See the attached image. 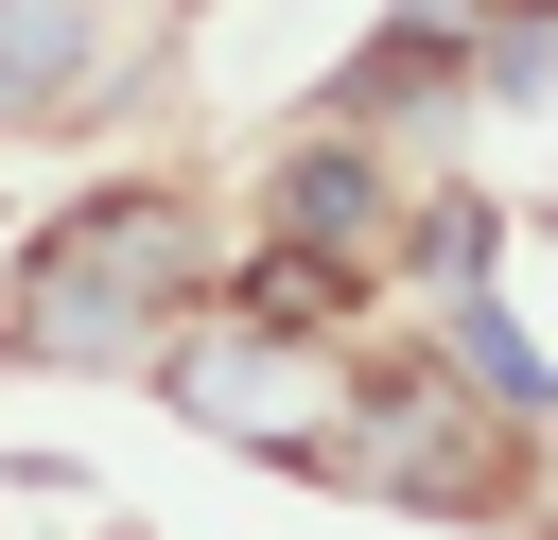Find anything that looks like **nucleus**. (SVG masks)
I'll use <instances>...</instances> for the list:
<instances>
[{"mask_svg":"<svg viewBox=\"0 0 558 540\" xmlns=\"http://www.w3.org/2000/svg\"><path fill=\"white\" fill-rule=\"evenodd\" d=\"M70 52H87V17H52V0H17V17H0V122H35V105L70 87Z\"/></svg>","mask_w":558,"mask_h":540,"instance_id":"obj_4","label":"nucleus"},{"mask_svg":"<svg viewBox=\"0 0 558 540\" xmlns=\"http://www.w3.org/2000/svg\"><path fill=\"white\" fill-rule=\"evenodd\" d=\"M192 279V226L157 209V192H87V209H52L35 226V261H17V348L35 366H105V348H140V314Z\"/></svg>","mask_w":558,"mask_h":540,"instance_id":"obj_1","label":"nucleus"},{"mask_svg":"<svg viewBox=\"0 0 558 540\" xmlns=\"http://www.w3.org/2000/svg\"><path fill=\"white\" fill-rule=\"evenodd\" d=\"M453 366H471L488 401H541V348H523V331H506L488 296H453Z\"/></svg>","mask_w":558,"mask_h":540,"instance_id":"obj_5","label":"nucleus"},{"mask_svg":"<svg viewBox=\"0 0 558 540\" xmlns=\"http://www.w3.org/2000/svg\"><path fill=\"white\" fill-rule=\"evenodd\" d=\"M279 226H296V244H366V226H384V174H366V157H296V174H279Z\"/></svg>","mask_w":558,"mask_h":540,"instance_id":"obj_3","label":"nucleus"},{"mask_svg":"<svg viewBox=\"0 0 558 540\" xmlns=\"http://www.w3.org/2000/svg\"><path fill=\"white\" fill-rule=\"evenodd\" d=\"M174 401H192L209 435H296V348H279V331H192V348H174Z\"/></svg>","mask_w":558,"mask_h":540,"instance_id":"obj_2","label":"nucleus"}]
</instances>
